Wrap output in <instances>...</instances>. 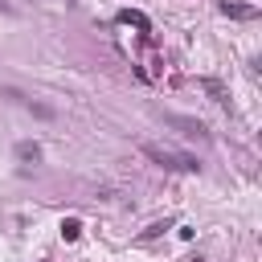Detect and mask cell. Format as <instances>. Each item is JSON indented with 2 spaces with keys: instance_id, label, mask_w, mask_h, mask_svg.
Returning <instances> with one entry per match:
<instances>
[{
  "instance_id": "7a4b0ae2",
  "label": "cell",
  "mask_w": 262,
  "mask_h": 262,
  "mask_svg": "<svg viewBox=\"0 0 262 262\" xmlns=\"http://www.w3.org/2000/svg\"><path fill=\"white\" fill-rule=\"evenodd\" d=\"M221 12H225V16H237V20H254V16H258L254 4H229V0L221 4Z\"/></svg>"
},
{
  "instance_id": "6da1fadb",
  "label": "cell",
  "mask_w": 262,
  "mask_h": 262,
  "mask_svg": "<svg viewBox=\"0 0 262 262\" xmlns=\"http://www.w3.org/2000/svg\"><path fill=\"white\" fill-rule=\"evenodd\" d=\"M143 156L151 164H160V168H172V172H196L201 168L196 156H188L180 147H168V143H143Z\"/></svg>"
},
{
  "instance_id": "277c9868",
  "label": "cell",
  "mask_w": 262,
  "mask_h": 262,
  "mask_svg": "<svg viewBox=\"0 0 262 262\" xmlns=\"http://www.w3.org/2000/svg\"><path fill=\"white\" fill-rule=\"evenodd\" d=\"M16 156H20V160H37V156H41V147H37V143H20V147H16Z\"/></svg>"
},
{
  "instance_id": "3957f363",
  "label": "cell",
  "mask_w": 262,
  "mask_h": 262,
  "mask_svg": "<svg viewBox=\"0 0 262 262\" xmlns=\"http://www.w3.org/2000/svg\"><path fill=\"white\" fill-rule=\"evenodd\" d=\"M201 86H205V90H209V94H213L217 102L225 98V90H221V82H213V78H201Z\"/></svg>"
},
{
  "instance_id": "5b68a950",
  "label": "cell",
  "mask_w": 262,
  "mask_h": 262,
  "mask_svg": "<svg viewBox=\"0 0 262 262\" xmlns=\"http://www.w3.org/2000/svg\"><path fill=\"white\" fill-rule=\"evenodd\" d=\"M61 233H66V237H78V233H82V225L70 217V221H61Z\"/></svg>"
}]
</instances>
